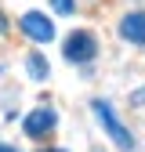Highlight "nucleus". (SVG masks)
<instances>
[{
    "label": "nucleus",
    "mask_w": 145,
    "mask_h": 152,
    "mask_svg": "<svg viewBox=\"0 0 145 152\" xmlns=\"http://www.w3.org/2000/svg\"><path fill=\"white\" fill-rule=\"evenodd\" d=\"M94 51H98L94 36L83 33V29H80V33H69V36H65V47H62V54H65L69 62H91Z\"/></svg>",
    "instance_id": "1"
},
{
    "label": "nucleus",
    "mask_w": 145,
    "mask_h": 152,
    "mask_svg": "<svg viewBox=\"0 0 145 152\" xmlns=\"http://www.w3.org/2000/svg\"><path fill=\"white\" fill-rule=\"evenodd\" d=\"M94 116L102 120V127L113 134V141H116L120 148H131V145H134V141H131V134H127V127L116 120V112H113V105H109V102H94Z\"/></svg>",
    "instance_id": "2"
},
{
    "label": "nucleus",
    "mask_w": 145,
    "mask_h": 152,
    "mask_svg": "<svg viewBox=\"0 0 145 152\" xmlns=\"http://www.w3.org/2000/svg\"><path fill=\"white\" fill-rule=\"evenodd\" d=\"M22 33L29 36V40H36V44L54 40V26H51V18L40 15V11H26V15H22Z\"/></svg>",
    "instance_id": "3"
},
{
    "label": "nucleus",
    "mask_w": 145,
    "mask_h": 152,
    "mask_svg": "<svg viewBox=\"0 0 145 152\" xmlns=\"http://www.w3.org/2000/svg\"><path fill=\"white\" fill-rule=\"evenodd\" d=\"M54 123H58V112H54V109H36V112H29V116L22 120V130L29 138H44Z\"/></svg>",
    "instance_id": "4"
},
{
    "label": "nucleus",
    "mask_w": 145,
    "mask_h": 152,
    "mask_svg": "<svg viewBox=\"0 0 145 152\" xmlns=\"http://www.w3.org/2000/svg\"><path fill=\"white\" fill-rule=\"evenodd\" d=\"M120 36L131 44H145V11H131L120 18Z\"/></svg>",
    "instance_id": "5"
},
{
    "label": "nucleus",
    "mask_w": 145,
    "mask_h": 152,
    "mask_svg": "<svg viewBox=\"0 0 145 152\" xmlns=\"http://www.w3.org/2000/svg\"><path fill=\"white\" fill-rule=\"evenodd\" d=\"M26 69H29V76H33V80H47V62H44V54H29V58H26Z\"/></svg>",
    "instance_id": "6"
},
{
    "label": "nucleus",
    "mask_w": 145,
    "mask_h": 152,
    "mask_svg": "<svg viewBox=\"0 0 145 152\" xmlns=\"http://www.w3.org/2000/svg\"><path fill=\"white\" fill-rule=\"evenodd\" d=\"M51 4H54L58 15H69V11H72V0H51Z\"/></svg>",
    "instance_id": "7"
},
{
    "label": "nucleus",
    "mask_w": 145,
    "mask_h": 152,
    "mask_svg": "<svg viewBox=\"0 0 145 152\" xmlns=\"http://www.w3.org/2000/svg\"><path fill=\"white\" fill-rule=\"evenodd\" d=\"M0 152H15V148H7V145H0Z\"/></svg>",
    "instance_id": "8"
},
{
    "label": "nucleus",
    "mask_w": 145,
    "mask_h": 152,
    "mask_svg": "<svg viewBox=\"0 0 145 152\" xmlns=\"http://www.w3.org/2000/svg\"><path fill=\"white\" fill-rule=\"evenodd\" d=\"M4 29H7V22H0V33H4Z\"/></svg>",
    "instance_id": "9"
},
{
    "label": "nucleus",
    "mask_w": 145,
    "mask_h": 152,
    "mask_svg": "<svg viewBox=\"0 0 145 152\" xmlns=\"http://www.w3.org/2000/svg\"><path fill=\"white\" fill-rule=\"evenodd\" d=\"M54 152H62V148H54Z\"/></svg>",
    "instance_id": "10"
}]
</instances>
